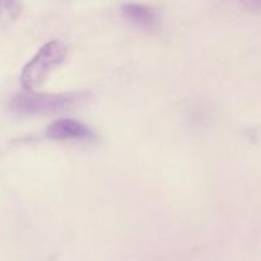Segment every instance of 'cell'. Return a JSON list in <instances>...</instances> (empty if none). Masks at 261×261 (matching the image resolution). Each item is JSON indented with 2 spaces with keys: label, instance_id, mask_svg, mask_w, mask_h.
I'll return each instance as SVG.
<instances>
[{
  "label": "cell",
  "instance_id": "obj_1",
  "mask_svg": "<svg viewBox=\"0 0 261 261\" xmlns=\"http://www.w3.org/2000/svg\"><path fill=\"white\" fill-rule=\"evenodd\" d=\"M88 98L86 92L59 94H38L23 93L13 98L10 107L14 112L20 115H46L56 114L78 106Z\"/></svg>",
  "mask_w": 261,
  "mask_h": 261
},
{
  "label": "cell",
  "instance_id": "obj_2",
  "mask_svg": "<svg viewBox=\"0 0 261 261\" xmlns=\"http://www.w3.org/2000/svg\"><path fill=\"white\" fill-rule=\"evenodd\" d=\"M66 56V46L61 41L53 40L42 46L23 68L20 83L27 91H35L45 83L51 71L60 65Z\"/></svg>",
  "mask_w": 261,
  "mask_h": 261
},
{
  "label": "cell",
  "instance_id": "obj_3",
  "mask_svg": "<svg viewBox=\"0 0 261 261\" xmlns=\"http://www.w3.org/2000/svg\"><path fill=\"white\" fill-rule=\"evenodd\" d=\"M46 134L51 139H89L94 133L83 122L73 119H60L48 125Z\"/></svg>",
  "mask_w": 261,
  "mask_h": 261
},
{
  "label": "cell",
  "instance_id": "obj_4",
  "mask_svg": "<svg viewBox=\"0 0 261 261\" xmlns=\"http://www.w3.org/2000/svg\"><path fill=\"white\" fill-rule=\"evenodd\" d=\"M124 17L133 24L144 30H153L158 24V17L152 9L140 4H124L121 8Z\"/></svg>",
  "mask_w": 261,
  "mask_h": 261
},
{
  "label": "cell",
  "instance_id": "obj_5",
  "mask_svg": "<svg viewBox=\"0 0 261 261\" xmlns=\"http://www.w3.org/2000/svg\"><path fill=\"white\" fill-rule=\"evenodd\" d=\"M15 3H8V2H0V17L4 12L10 10V7H14Z\"/></svg>",
  "mask_w": 261,
  "mask_h": 261
},
{
  "label": "cell",
  "instance_id": "obj_6",
  "mask_svg": "<svg viewBox=\"0 0 261 261\" xmlns=\"http://www.w3.org/2000/svg\"><path fill=\"white\" fill-rule=\"evenodd\" d=\"M245 4H246L247 7L251 8V9L261 10V2H247L245 3Z\"/></svg>",
  "mask_w": 261,
  "mask_h": 261
}]
</instances>
